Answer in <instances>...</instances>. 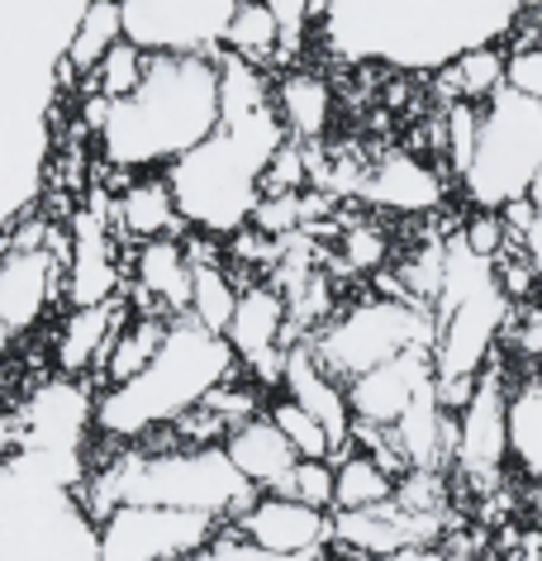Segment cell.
<instances>
[{
	"mask_svg": "<svg viewBox=\"0 0 542 561\" xmlns=\"http://www.w3.org/2000/svg\"><path fill=\"white\" fill-rule=\"evenodd\" d=\"M95 433V400L81 386V376H58L38 386L34 400L24 404L20 447L30 453H77L87 457V438Z\"/></svg>",
	"mask_w": 542,
	"mask_h": 561,
	"instance_id": "9a60e30c",
	"label": "cell"
},
{
	"mask_svg": "<svg viewBox=\"0 0 542 561\" xmlns=\"http://www.w3.org/2000/svg\"><path fill=\"white\" fill-rule=\"evenodd\" d=\"M191 276H196V262L191 252L176 243L172 233L162 238H143L134 243V262H129V305L148 314H186L191 310Z\"/></svg>",
	"mask_w": 542,
	"mask_h": 561,
	"instance_id": "e0dca14e",
	"label": "cell"
},
{
	"mask_svg": "<svg viewBox=\"0 0 542 561\" xmlns=\"http://www.w3.org/2000/svg\"><path fill=\"white\" fill-rule=\"evenodd\" d=\"M457 238H462L471 252H481V257H499V252L509 248L505 215H499V209H481V205H476V215H466V224H462V233Z\"/></svg>",
	"mask_w": 542,
	"mask_h": 561,
	"instance_id": "d590c367",
	"label": "cell"
},
{
	"mask_svg": "<svg viewBox=\"0 0 542 561\" xmlns=\"http://www.w3.org/2000/svg\"><path fill=\"white\" fill-rule=\"evenodd\" d=\"M528 20H533V34H538V44H542V5L528 10Z\"/></svg>",
	"mask_w": 542,
	"mask_h": 561,
	"instance_id": "60d3db41",
	"label": "cell"
},
{
	"mask_svg": "<svg viewBox=\"0 0 542 561\" xmlns=\"http://www.w3.org/2000/svg\"><path fill=\"white\" fill-rule=\"evenodd\" d=\"M115 224L129 243H143V238H162L181 229V209L172 195V181L166 176H138L119 191L115 201Z\"/></svg>",
	"mask_w": 542,
	"mask_h": 561,
	"instance_id": "603a6c76",
	"label": "cell"
},
{
	"mask_svg": "<svg viewBox=\"0 0 542 561\" xmlns=\"http://www.w3.org/2000/svg\"><path fill=\"white\" fill-rule=\"evenodd\" d=\"M219 524L224 518L176 504H115L95 518V538L109 561H172L200 557Z\"/></svg>",
	"mask_w": 542,
	"mask_h": 561,
	"instance_id": "9c48e42d",
	"label": "cell"
},
{
	"mask_svg": "<svg viewBox=\"0 0 542 561\" xmlns=\"http://www.w3.org/2000/svg\"><path fill=\"white\" fill-rule=\"evenodd\" d=\"M509 467L542 485V376H514L509 386Z\"/></svg>",
	"mask_w": 542,
	"mask_h": 561,
	"instance_id": "d4e9b609",
	"label": "cell"
},
{
	"mask_svg": "<svg viewBox=\"0 0 542 561\" xmlns=\"http://www.w3.org/2000/svg\"><path fill=\"white\" fill-rule=\"evenodd\" d=\"M438 381L434 347H405V353L385 357L381 367L361 371L347 381V404H353V424L395 428V419Z\"/></svg>",
	"mask_w": 542,
	"mask_h": 561,
	"instance_id": "5bb4252c",
	"label": "cell"
},
{
	"mask_svg": "<svg viewBox=\"0 0 542 561\" xmlns=\"http://www.w3.org/2000/svg\"><path fill=\"white\" fill-rule=\"evenodd\" d=\"M233 524L267 552V561H314L333 547V510L304 504L286 490H257Z\"/></svg>",
	"mask_w": 542,
	"mask_h": 561,
	"instance_id": "7c38bea8",
	"label": "cell"
},
{
	"mask_svg": "<svg viewBox=\"0 0 542 561\" xmlns=\"http://www.w3.org/2000/svg\"><path fill=\"white\" fill-rule=\"evenodd\" d=\"M310 347L347 386L353 376L381 367L385 357L405 353V347H434V310L410 296H385L381 290V296H367L328 314L310 333Z\"/></svg>",
	"mask_w": 542,
	"mask_h": 561,
	"instance_id": "ba28073f",
	"label": "cell"
},
{
	"mask_svg": "<svg viewBox=\"0 0 542 561\" xmlns=\"http://www.w3.org/2000/svg\"><path fill=\"white\" fill-rule=\"evenodd\" d=\"M257 485L233 467L224 443H158L134 447L119 443V453L87 471L81 500L101 518L115 504H176V510H200L215 518H233L247 510Z\"/></svg>",
	"mask_w": 542,
	"mask_h": 561,
	"instance_id": "5b68a950",
	"label": "cell"
},
{
	"mask_svg": "<svg viewBox=\"0 0 542 561\" xmlns=\"http://www.w3.org/2000/svg\"><path fill=\"white\" fill-rule=\"evenodd\" d=\"M15 339H20V333L10 329V319H5V314H0V357L10 353V343H15Z\"/></svg>",
	"mask_w": 542,
	"mask_h": 561,
	"instance_id": "ab89813d",
	"label": "cell"
},
{
	"mask_svg": "<svg viewBox=\"0 0 542 561\" xmlns=\"http://www.w3.org/2000/svg\"><path fill=\"white\" fill-rule=\"evenodd\" d=\"M166 329H172V314H148V310L129 314V324L115 333V343H109V353L101 362V381L119 386V381H129V376H138L152 357H158Z\"/></svg>",
	"mask_w": 542,
	"mask_h": 561,
	"instance_id": "4316f807",
	"label": "cell"
},
{
	"mask_svg": "<svg viewBox=\"0 0 542 561\" xmlns=\"http://www.w3.org/2000/svg\"><path fill=\"white\" fill-rule=\"evenodd\" d=\"M286 138L290 134L276 115L272 95L224 101L219 129L166 167L181 224H191L205 238H229L243 224H253V209L262 201V172Z\"/></svg>",
	"mask_w": 542,
	"mask_h": 561,
	"instance_id": "3957f363",
	"label": "cell"
},
{
	"mask_svg": "<svg viewBox=\"0 0 542 561\" xmlns=\"http://www.w3.org/2000/svg\"><path fill=\"white\" fill-rule=\"evenodd\" d=\"M109 219L115 215H101V205L81 209L72 219V262L62 266L67 305H101L124 290V272H119L115 243H109Z\"/></svg>",
	"mask_w": 542,
	"mask_h": 561,
	"instance_id": "ac0fdd59",
	"label": "cell"
},
{
	"mask_svg": "<svg viewBox=\"0 0 542 561\" xmlns=\"http://www.w3.org/2000/svg\"><path fill=\"white\" fill-rule=\"evenodd\" d=\"M395 495V476L367 447H347L333 461V510H371Z\"/></svg>",
	"mask_w": 542,
	"mask_h": 561,
	"instance_id": "f1b7e54d",
	"label": "cell"
},
{
	"mask_svg": "<svg viewBox=\"0 0 542 561\" xmlns=\"http://www.w3.org/2000/svg\"><path fill=\"white\" fill-rule=\"evenodd\" d=\"M134 305L115 296V300H101V305H72V314L62 319L58 339H53V367L58 376H87L105 362L115 333L129 324Z\"/></svg>",
	"mask_w": 542,
	"mask_h": 561,
	"instance_id": "ffe728a7",
	"label": "cell"
},
{
	"mask_svg": "<svg viewBox=\"0 0 542 561\" xmlns=\"http://www.w3.org/2000/svg\"><path fill=\"white\" fill-rule=\"evenodd\" d=\"M519 0H328L324 44L343 62L438 72L476 44L509 38Z\"/></svg>",
	"mask_w": 542,
	"mask_h": 561,
	"instance_id": "6da1fadb",
	"label": "cell"
},
{
	"mask_svg": "<svg viewBox=\"0 0 542 561\" xmlns=\"http://www.w3.org/2000/svg\"><path fill=\"white\" fill-rule=\"evenodd\" d=\"M124 38V15H119V0H87V10L77 15V30L67 38L62 67L72 77H91L95 62L105 58Z\"/></svg>",
	"mask_w": 542,
	"mask_h": 561,
	"instance_id": "83f0119b",
	"label": "cell"
},
{
	"mask_svg": "<svg viewBox=\"0 0 542 561\" xmlns=\"http://www.w3.org/2000/svg\"><path fill=\"white\" fill-rule=\"evenodd\" d=\"M62 290V252L44 248H15L0 238V314L10 329L24 333L44 319L48 300Z\"/></svg>",
	"mask_w": 542,
	"mask_h": 561,
	"instance_id": "2e32d148",
	"label": "cell"
},
{
	"mask_svg": "<svg viewBox=\"0 0 542 561\" xmlns=\"http://www.w3.org/2000/svg\"><path fill=\"white\" fill-rule=\"evenodd\" d=\"M276 115H281L286 134L300 144H319L333 124V87L319 72H286L272 87Z\"/></svg>",
	"mask_w": 542,
	"mask_h": 561,
	"instance_id": "cb8c5ba5",
	"label": "cell"
},
{
	"mask_svg": "<svg viewBox=\"0 0 542 561\" xmlns=\"http://www.w3.org/2000/svg\"><path fill=\"white\" fill-rule=\"evenodd\" d=\"M224 339L239 353V367L253 371L262 386H281L286 371V347H290V300L272 280H247L233 305V319Z\"/></svg>",
	"mask_w": 542,
	"mask_h": 561,
	"instance_id": "4fadbf2b",
	"label": "cell"
},
{
	"mask_svg": "<svg viewBox=\"0 0 542 561\" xmlns=\"http://www.w3.org/2000/svg\"><path fill=\"white\" fill-rule=\"evenodd\" d=\"M233 371H239V353L224 333L205 329L191 314H176L158 357L129 381L105 386L95 396V433L115 443L152 438V433L172 428L181 414L196 410Z\"/></svg>",
	"mask_w": 542,
	"mask_h": 561,
	"instance_id": "277c9868",
	"label": "cell"
},
{
	"mask_svg": "<svg viewBox=\"0 0 542 561\" xmlns=\"http://www.w3.org/2000/svg\"><path fill=\"white\" fill-rule=\"evenodd\" d=\"M434 77H438V87L448 91V105L452 101H491V95L509 81V53L499 44H476L457 62L438 67Z\"/></svg>",
	"mask_w": 542,
	"mask_h": 561,
	"instance_id": "484cf974",
	"label": "cell"
},
{
	"mask_svg": "<svg viewBox=\"0 0 542 561\" xmlns=\"http://www.w3.org/2000/svg\"><path fill=\"white\" fill-rule=\"evenodd\" d=\"M239 0H119L124 38L143 53H215L224 48Z\"/></svg>",
	"mask_w": 542,
	"mask_h": 561,
	"instance_id": "8fae6325",
	"label": "cell"
},
{
	"mask_svg": "<svg viewBox=\"0 0 542 561\" xmlns=\"http://www.w3.org/2000/svg\"><path fill=\"white\" fill-rule=\"evenodd\" d=\"M357 195L377 209H395V215H428L442 205V176L414 152H385L377 167H361Z\"/></svg>",
	"mask_w": 542,
	"mask_h": 561,
	"instance_id": "44dd1931",
	"label": "cell"
},
{
	"mask_svg": "<svg viewBox=\"0 0 542 561\" xmlns=\"http://www.w3.org/2000/svg\"><path fill=\"white\" fill-rule=\"evenodd\" d=\"M509 386L514 367H505L499 347L481 367L466 404L457 410V453L452 467L476 490H495L509 471Z\"/></svg>",
	"mask_w": 542,
	"mask_h": 561,
	"instance_id": "30bf717a",
	"label": "cell"
},
{
	"mask_svg": "<svg viewBox=\"0 0 542 561\" xmlns=\"http://www.w3.org/2000/svg\"><path fill=\"white\" fill-rule=\"evenodd\" d=\"M533 205H538V219H533V233H528V252H533V257L542 262V172H538V181H533Z\"/></svg>",
	"mask_w": 542,
	"mask_h": 561,
	"instance_id": "f35d334b",
	"label": "cell"
},
{
	"mask_svg": "<svg viewBox=\"0 0 542 561\" xmlns=\"http://www.w3.org/2000/svg\"><path fill=\"white\" fill-rule=\"evenodd\" d=\"M148 58L152 53H143L134 44V38H119L115 48L105 53L101 62H95V72H91V91H101L105 101H124L138 81H143V72H148Z\"/></svg>",
	"mask_w": 542,
	"mask_h": 561,
	"instance_id": "1f68e13d",
	"label": "cell"
},
{
	"mask_svg": "<svg viewBox=\"0 0 542 561\" xmlns=\"http://www.w3.org/2000/svg\"><path fill=\"white\" fill-rule=\"evenodd\" d=\"M224 115L219 101V58L215 53H152L143 81L109 101L101 124V152L119 172L172 167L200 138H210Z\"/></svg>",
	"mask_w": 542,
	"mask_h": 561,
	"instance_id": "7a4b0ae2",
	"label": "cell"
},
{
	"mask_svg": "<svg viewBox=\"0 0 542 561\" xmlns=\"http://www.w3.org/2000/svg\"><path fill=\"white\" fill-rule=\"evenodd\" d=\"M281 390L290 400H300L319 424L328 428L333 438V457H343L353 447V404H347V386L333 376L319 353L310 347V339L286 347V371H281Z\"/></svg>",
	"mask_w": 542,
	"mask_h": 561,
	"instance_id": "d6986e66",
	"label": "cell"
},
{
	"mask_svg": "<svg viewBox=\"0 0 542 561\" xmlns=\"http://www.w3.org/2000/svg\"><path fill=\"white\" fill-rule=\"evenodd\" d=\"M267 10L276 15V30H281V58L300 53V44L310 38L314 15V0H267Z\"/></svg>",
	"mask_w": 542,
	"mask_h": 561,
	"instance_id": "8d00e7d4",
	"label": "cell"
},
{
	"mask_svg": "<svg viewBox=\"0 0 542 561\" xmlns=\"http://www.w3.org/2000/svg\"><path fill=\"white\" fill-rule=\"evenodd\" d=\"M191 262H196V276H191V319H200L205 329H215V333H224L229 329V319H233V305H239V280L229 276V266L224 262H215V257H200V248L191 252Z\"/></svg>",
	"mask_w": 542,
	"mask_h": 561,
	"instance_id": "f546056e",
	"label": "cell"
},
{
	"mask_svg": "<svg viewBox=\"0 0 542 561\" xmlns=\"http://www.w3.org/2000/svg\"><path fill=\"white\" fill-rule=\"evenodd\" d=\"M542 172V101L514 91L509 81L491 101H481L476 152H471L462 191L471 205L499 209L533 191Z\"/></svg>",
	"mask_w": 542,
	"mask_h": 561,
	"instance_id": "52a82bcc",
	"label": "cell"
},
{
	"mask_svg": "<svg viewBox=\"0 0 542 561\" xmlns=\"http://www.w3.org/2000/svg\"><path fill=\"white\" fill-rule=\"evenodd\" d=\"M338 252H343V262L353 266V272H381L391 243H385V233L377 229V224H347Z\"/></svg>",
	"mask_w": 542,
	"mask_h": 561,
	"instance_id": "836d02e7",
	"label": "cell"
},
{
	"mask_svg": "<svg viewBox=\"0 0 542 561\" xmlns=\"http://www.w3.org/2000/svg\"><path fill=\"white\" fill-rule=\"evenodd\" d=\"M224 453L257 490H286L290 471H296V461H300V453L290 447L286 433L276 428L272 414H253V419H243V424H233L224 433Z\"/></svg>",
	"mask_w": 542,
	"mask_h": 561,
	"instance_id": "7402d4cb",
	"label": "cell"
},
{
	"mask_svg": "<svg viewBox=\"0 0 542 561\" xmlns=\"http://www.w3.org/2000/svg\"><path fill=\"white\" fill-rule=\"evenodd\" d=\"M272 419H276V428L290 438V447H296L300 457H333V438H328V428L319 424V419L304 410L300 400H290L281 396L272 404Z\"/></svg>",
	"mask_w": 542,
	"mask_h": 561,
	"instance_id": "d6a6232c",
	"label": "cell"
},
{
	"mask_svg": "<svg viewBox=\"0 0 542 561\" xmlns=\"http://www.w3.org/2000/svg\"><path fill=\"white\" fill-rule=\"evenodd\" d=\"M519 5H523V10H533V5H542V0H519Z\"/></svg>",
	"mask_w": 542,
	"mask_h": 561,
	"instance_id": "b9f144b4",
	"label": "cell"
},
{
	"mask_svg": "<svg viewBox=\"0 0 542 561\" xmlns=\"http://www.w3.org/2000/svg\"><path fill=\"white\" fill-rule=\"evenodd\" d=\"M286 495H300L304 504L333 510V457H300L296 471H290Z\"/></svg>",
	"mask_w": 542,
	"mask_h": 561,
	"instance_id": "e575fe53",
	"label": "cell"
},
{
	"mask_svg": "<svg viewBox=\"0 0 542 561\" xmlns=\"http://www.w3.org/2000/svg\"><path fill=\"white\" fill-rule=\"evenodd\" d=\"M509 87L542 101V44L509 48Z\"/></svg>",
	"mask_w": 542,
	"mask_h": 561,
	"instance_id": "74e56055",
	"label": "cell"
},
{
	"mask_svg": "<svg viewBox=\"0 0 542 561\" xmlns=\"http://www.w3.org/2000/svg\"><path fill=\"white\" fill-rule=\"evenodd\" d=\"M224 48L239 53V58L267 67L281 58V30H276V15L267 10V0H239L224 34Z\"/></svg>",
	"mask_w": 542,
	"mask_h": 561,
	"instance_id": "4dcf8cb0",
	"label": "cell"
},
{
	"mask_svg": "<svg viewBox=\"0 0 542 561\" xmlns=\"http://www.w3.org/2000/svg\"><path fill=\"white\" fill-rule=\"evenodd\" d=\"M87 457L30 453L0 461V557H101L95 514L81 500Z\"/></svg>",
	"mask_w": 542,
	"mask_h": 561,
	"instance_id": "8992f818",
	"label": "cell"
}]
</instances>
